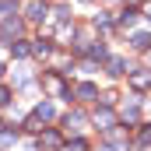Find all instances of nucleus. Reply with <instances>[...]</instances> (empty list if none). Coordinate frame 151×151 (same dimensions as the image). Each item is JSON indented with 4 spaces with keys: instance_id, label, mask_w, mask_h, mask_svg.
I'll return each instance as SVG.
<instances>
[{
    "instance_id": "4",
    "label": "nucleus",
    "mask_w": 151,
    "mask_h": 151,
    "mask_svg": "<svg viewBox=\"0 0 151 151\" xmlns=\"http://www.w3.org/2000/svg\"><path fill=\"white\" fill-rule=\"evenodd\" d=\"M0 35H4V39H18V35H21V21H14V18H7V21L0 25Z\"/></svg>"
},
{
    "instance_id": "6",
    "label": "nucleus",
    "mask_w": 151,
    "mask_h": 151,
    "mask_svg": "<svg viewBox=\"0 0 151 151\" xmlns=\"http://www.w3.org/2000/svg\"><path fill=\"white\" fill-rule=\"evenodd\" d=\"M130 88L148 91V88H151V74H130Z\"/></svg>"
},
{
    "instance_id": "8",
    "label": "nucleus",
    "mask_w": 151,
    "mask_h": 151,
    "mask_svg": "<svg viewBox=\"0 0 151 151\" xmlns=\"http://www.w3.org/2000/svg\"><path fill=\"white\" fill-rule=\"evenodd\" d=\"M95 123H99V130H113V123H116V116L109 113V109H102V113L95 116Z\"/></svg>"
},
{
    "instance_id": "15",
    "label": "nucleus",
    "mask_w": 151,
    "mask_h": 151,
    "mask_svg": "<svg viewBox=\"0 0 151 151\" xmlns=\"http://www.w3.org/2000/svg\"><path fill=\"white\" fill-rule=\"evenodd\" d=\"M113 21H109V14H95V28H109Z\"/></svg>"
},
{
    "instance_id": "20",
    "label": "nucleus",
    "mask_w": 151,
    "mask_h": 151,
    "mask_svg": "<svg viewBox=\"0 0 151 151\" xmlns=\"http://www.w3.org/2000/svg\"><path fill=\"white\" fill-rule=\"evenodd\" d=\"M144 14H148V21H151V4H144Z\"/></svg>"
},
{
    "instance_id": "16",
    "label": "nucleus",
    "mask_w": 151,
    "mask_h": 151,
    "mask_svg": "<svg viewBox=\"0 0 151 151\" xmlns=\"http://www.w3.org/2000/svg\"><path fill=\"white\" fill-rule=\"evenodd\" d=\"M0 141H4V144H11V141H18V130H14V134H11V130H4V134H0Z\"/></svg>"
},
{
    "instance_id": "19",
    "label": "nucleus",
    "mask_w": 151,
    "mask_h": 151,
    "mask_svg": "<svg viewBox=\"0 0 151 151\" xmlns=\"http://www.w3.org/2000/svg\"><path fill=\"white\" fill-rule=\"evenodd\" d=\"M7 99H11V91H7V88H4V84H0V106H4V102H7Z\"/></svg>"
},
{
    "instance_id": "12",
    "label": "nucleus",
    "mask_w": 151,
    "mask_h": 151,
    "mask_svg": "<svg viewBox=\"0 0 151 151\" xmlns=\"http://www.w3.org/2000/svg\"><path fill=\"white\" fill-rule=\"evenodd\" d=\"M134 21H137V11H134V7H127V11H119V25H127V28H130Z\"/></svg>"
},
{
    "instance_id": "9",
    "label": "nucleus",
    "mask_w": 151,
    "mask_h": 151,
    "mask_svg": "<svg viewBox=\"0 0 151 151\" xmlns=\"http://www.w3.org/2000/svg\"><path fill=\"white\" fill-rule=\"evenodd\" d=\"M127 70H130V67H127V60H119V56H113V60H109V74H113V77L127 74Z\"/></svg>"
},
{
    "instance_id": "21",
    "label": "nucleus",
    "mask_w": 151,
    "mask_h": 151,
    "mask_svg": "<svg viewBox=\"0 0 151 151\" xmlns=\"http://www.w3.org/2000/svg\"><path fill=\"white\" fill-rule=\"evenodd\" d=\"M0 77H4V63H0Z\"/></svg>"
},
{
    "instance_id": "3",
    "label": "nucleus",
    "mask_w": 151,
    "mask_h": 151,
    "mask_svg": "<svg viewBox=\"0 0 151 151\" xmlns=\"http://www.w3.org/2000/svg\"><path fill=\"white\" fill-rule=\"evenodd\" d=\"M81 127H84V113H67L63 116V130L67 134H77Z\"/></svg>"
},
{
    "instance_id": "17",
    "label": "nucleus",
    "mask_w": 151,
    "mask_h": 151,
    "mask_svg": "<svg viewBox=\"0 0 151 151\" xmlns=\"http://www.w3.org/2000/svg\"><path fill=\"white\" fill-rule=\"evenodd\" d=\"M84 148H88L84 141H74V144H67V148H63V151H84Z\"/></svg>"
},
{
    "instance_id": "5",
    "label": "nucleus",
    "mask_w": 151,
    "mask_h": 151,
    "mask_svg": "<svg viewBox=\"0 0 151 151\" xmlns=\"http://www.w3.org/2000/svg\"><path fill=\"white\" fill-rule=\"evenodd\" d=\"M25 14H28V21H42V18H46V4H42V0H32Z\"/></svg>"
},
{
    "instance_id": "1",
    "label": "nucleus",
    "mask_w": 151,
    "mask_h": 151,
    "mask_svg": "<svg viewBox=\"0 0 151 151\" xmlns=\"http://www.w3.org/2000/svg\"><path fill=\"white\" fill-rule=\"evenodd\" d=\"M42 88H46V95H67V84L60 74H42Z\"/></svg>"
},
{
    "instance_id": "14",
    "label": "nucleus",
    "mask_w": 151,
    "mask_h": 151,
    "mask_svg": "<svg viewBox=\"0 0 151 151\" xmlns=\"http://www.w3.org/2000/svg\"><path fill=\"white\" fill-rule=\"evenodd\" d=\"M11 53H14V56H28L32 49H28V42H11Z\"/></svg>"
},
{
    "instance_id": "10",
    "label": "nucleus",
    "mask_w": 151,
    "mask_h": 151,
    "mask_svg": "<svg viewBox=\"0 0 151 151\" xmlns=\"http://www.w3.org/2000/svg\"><path fill=\"white\" fill-rule=\"evenodd\" d=\"M53 113H56V109H53V102H39V106H35V116L42 119V123H46V119H53Z\"/></svg>"
},
{
    "instance_id": "7",
    "label": "nucleus",
    "mask_w": 151,
    "mask_h": 151,
    "mask_svg": "<svg viewBox=\"0 0 151 151\" xmlns=\"http://www.w3.org/2000/svg\"><path fill=\"white\" fill-rule=\"evenodd\" d=\"M74 95L81 99V102H91V99H99V88H95V84H81Z\"/></svg>"
},
{
    "instance_id": "13",
    "label": "nucleus",
    "mask_w": 151,
    "mask_h": 151,
    "mask_svg": "<svg viewBox=\"0 0 151 151\" xmlns=\"http://www.w3.org/2000/svg\"><path fill=\"white\" fill-rule=\"evenodd\" d=\"M32 53H35V56H49V53H53V46H49V42H42V39H39L35 46H32Z\"/></svg>"
},
{
    "instance_id": "22",
    "label": "nucleus",
    "mask_w": 151,
    "mask_h": 151,
    "mask_svg": "<svg viewBox=\"0 0 151 151\" xmlns=\"http://www.w3.org/2000/svg\"><path fill=\"white\" fill-rule=\"evenodd\" d=\"M0 127H4V119H0Z\"/></svg>"
},
{
    "instance_id": "2",
    "label": "nucleus",
    "mask_w": 151,
    "mask_h": 151,
    "mask_svg": "<svg viewBox=\"0 0 151 151\" xmlns=\"http://www.w3.org/2000/svg\"><path fill=\"white\" fill-rule=\"evenodd\" d=\"M63 148V137L56 134V130H42V137H39V151H60Z\"/></svg>"
},
{
    "instance_id": "11",
    "label": "nucleus",
    "mask_w": 151,
    "mask_h": 151,
    "mask_svg": "<svg viewBox=\"0 0 151 151\" xmlns=\"http://www.w3.org/2000/svg\"><path fill=\"white\" fill-rule=\"evenodd\" d=\"M130 46H134V49H148V46H151V35H148V32H137V35L130 39Z\"/></svg>"
},
{
    "instance_id": "18",
    "label": "nucleus",
    "mask_w": 151,
    "mask_h": 151,
    "mask_svg": "<svg viewBox=\"0 0 151 151\" xmlns=\"http://www.w3.org/2000/svg\"><path fill=\"white\" fill-rule=\"evenodd\" d=\"M141 144H151V127H144V130H141Z\"/></svg>"
}]
</instances>
